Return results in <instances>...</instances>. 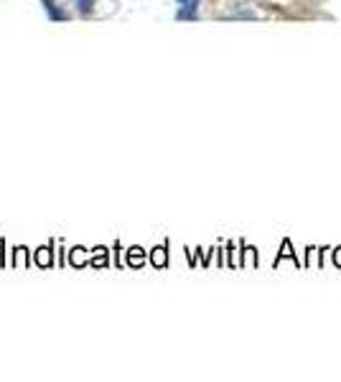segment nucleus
<instances>
[{
	"label": "nucleus",
	"instance_id": "obj_1",
	"mask_svg": "<svg viewBox=\"0 0 341 382\" xmlns=\"http://www.w3.org/2000/svg\"><path fill=\"white\" fill-rule=\"evenodd\" d=\"M179 3V10H176V18L179 21H194L199 16V6L202 0H176Z\"/></svg>",
	"mask_w": 341,
	"mask_h": 382
},
{
	"label": "nucleus",
	"instance_id": "obj_2",
	"mask_svg": "<svg viewBox=\"0 0 341 382\" xmlns=\"http://www.w3.org/2000/svg\"><path fill=\"white\" fill-rule=\"evenodd\" d=\"M95 6H97V0H77V8H79L81 16H90Z\"/></svg>",
	"mask_w": 341,
	"mask_h": 382
}]
</instances>
